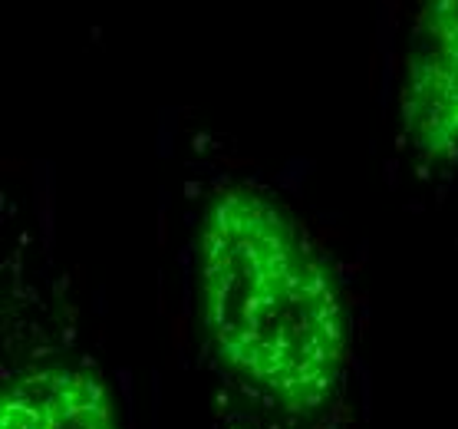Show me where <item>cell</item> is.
Returning a JSON list of instances; mask_svg holds the SVG:
<instances>
[{"label": "cell", "mask_w": 458, "mask_h": 429, "mask_svg": "<svg viewBox=\"0 0 458 429\" xmlns=\"http://www.w3.org/2000/svg\"><path fill=\"white\" fill-rule=\"evenodd\" d=\"M403 123L419 156L458 162V0L422 4L409 33Z\"/></svg>", "instance_id": "cell-2"}, {"label": "cell", "mask_w": 458, "mask_h": 429, "mask_svg": "<svg viewBox=\"0 0 458 429\" xmlns=\"http://www.w3.org/2000/svg\"><path fill=\"white\" fill-rule=\"evenodd\" d=\"M0 429H115L113 397L93 370L60 360L30 366L4 383Z\"/></svg>", "instance_id": "cell-3"}, {"label": "cell", "mask_w": 458, "mask_h": 429, "mask_svg": "<svg viewBox=\"0 0 458 429\" xmlns=\"http://www.w3.org/2000/svg\"><path fill=\"white\" fill-rule=\"evenodd\" d=\"M199 321L228 373L293 413L320 407L344 377V291L310 231L267 192L231 185L205 205Z\"/></svg>", "instance_id": "cell-1"}]
</instances>
